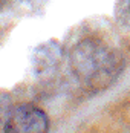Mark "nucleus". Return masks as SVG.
<instances>
[{"label": "nucleus", "instance_id": "1", "mask_svg": "<svg viewBox=\"0 0 130 133\" xmlns=\"http://www.w3.org/2000/svg\"><path fill=\"white\" fill-rule=\"evenodd\" d=\"M69 67L75 80L90 90H104L112 86L126 67L121 52L100 37H84L69 51Z\"/></svg>", "mask_w": 130, "mask_h": 133}, {"label": "nucleus", "instance_id": "2", "mask_svg": "<svg viewBox=\"0 0 130 133\" xmlns=\"http://www.w3.org/2000/svg\"><path fill=\"white\" fill-rule=\"evenodd\" d=\"M49 118L46 112L32 103H22L14 106L3 133H48Z\"/></svg>", "mask_w": 130, "mask_h": 133}, {"label": "nucleus", "instance_id": "3", "mask_svg": "<svg viewBox=\"0 0 130 133\" xmlns=\"http://www.w3.org/2000/svg\"><path fill=\"white\" fill-rule=\"evenodd\" d=\"M61 58H63L61 48L54 40L38 46L37 51L34 52V60H32L35 74L43 77L52 75L57 70V67L60 66Z\"/></svg>", "mask_w": 130, "mask_h": 133}, {"label": "nucleus", "instance_id": "4", "mask_svg": "<svg viewBox=\"0 0 130 133\" xmlns=\"http://www.w3.org/2000/svg\"><path fill=\"white\" fill-rule=\"evenodd\" d=\"M113 17L119 26L130 31V0H116L115 2Z\"/></svg>", "mask_w": 130, "mask_h": 133}, {"label": "nucleus", "instance_id": "5", "mask_svg": "<svg viewBox=\"0 0 130 133\" xmlns=\"http://www.w3.org/2000/svg\"><path fill=\"white\" fill-rule=\"evenodd\" d=\"M12 98H11V93L0 89V132H3L5 129V124L6 119L12 110Z\"/></svg>", "mask_w": 130, "mask_h": 133}, {"label": "nucleus", "instance_id": "6", "mask_svg": "<svg viewBox=\"0 0 130 133\" xmlns=\"http://www.w3.org/2000/svg\"><path fill=\"white\" fill-rule=\"evenodd\" d=\"M3 5H5V0H0V9L3 8Z\"/></svg>", "mask_w": 130, "mask_h": 133}]
</instances>
